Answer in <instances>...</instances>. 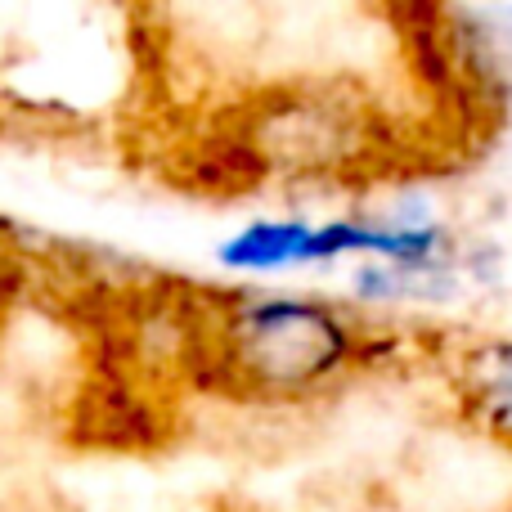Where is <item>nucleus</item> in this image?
Instances as JSON below:
<instances>
[{
    "instance_id": "nucleus-1",
    "label": "nucleus",
    "mask_w": 512,
    "mask_h": 512,
    "mask_svg": "<svg viewBox=\"0 0 512 512\" xmlns=\"http://www.w3.org/2000/svg\"><path fill=\"white\" fill-rule=\"evenodd\" d=\"M400 328L310 283H194L185 382L252 409H310L396 355Z\"/></svg>"
},
{
    "instance_id": "nucleus-2",
    "label": "nucleus",
    "mask_w": 512,
    "mask_h": 512,
    "mask_svg": "<svg viewBox=\"0 0 512 512\" xmlns=\"http://www.w3.org/2000/svg\"><path fill=\"white\" fill-rule=\"evenodd\" d=\"M252 153L261 185L364 194L409 180L427 135L355 68L292 72L243 90L216 113Z\"/></svg>"
},
{
    "instance_id": "nucleus-3",
    "label": "nucleus",
    "mask_w": 512,
    "mask_h": 512,
    "mask_svg": "<svg viewBox=\"0 0 512 512\" xmlns=\"http://www.w3.org/2000/svg\"><path fill=\"white\" fill-rule=\"evenodd\" d=\"M59 423L72 450L140 454L167 436V400L144 373L90 360L63 396Z\"/></svg>"
},
{
    "instance_id": "nucleus-4",
    "label": "nucleus",
    "mask_w": 512,
    "mask_h": 512,
    "mask_svg": "<svg viewBox=\"0 0 512 512\" xmlns=\"http://www.w3.org/2000/svg\"><path fill=\"white\" fill-rule=\"evenodd\" d=\"M445 391L468 432L512 454V333H468L445 355Z\"/></svg>"
},
{
    "instance_id": "nucleus-5",
    "label": "nucleus",
    "mask_w": 512,
    "mask_h": 512,
    "mask_svg": "<svg viewBox=\"0 0 512 512\" xmlns=\"http://www.w3.org/2000/svg\"><path fill=\"white\" fill-rule=\"evenodd\" d=\"M230 283H283L315 274V212H256L212 248Z\"/></svg>"
},
{
    "instance_id": "nucleus-6",
    "label": "nucleus",
    "mask_w": 512,
    "mask_h": 512,
    "mask_svg": "<svg viewBox=\"0 0 512 512\" xmlns=\"http://www.w3.org/2000/svg\"><path fill=\"white\" fill-rule=\"evenodd\" d=\"M41 301V265L27 243L0 234V351L18 333L23 315Z\"/></svg>"
}]
</instances>
